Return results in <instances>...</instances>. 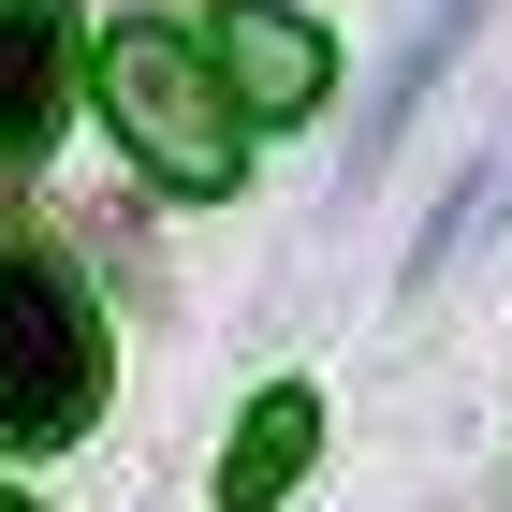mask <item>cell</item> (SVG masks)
<instances>
[{
  "instance_id": "6",
  "label": "cell",
  "mask_w": 512,
  "mask_h": 512,
  "mask_svg": "<svg viewBox=\"0 0 512 512\" xmlns=\"http://www.w3.org/2000/svg\"><path fill=\"white\" fill-rule=\"evenodd\" d=\"M0 512H30V498H0Z\"/></svg>"
},
{
  "instance_id": "4",
  "label": "cell",
  "mask_w": 512,
  "mask_h": 512,
  "mask_svg": "<svg viewBox=\"0 0 512 512\" xmlns=\"http://www.w3.org/2000/svg\"><path fill=\"white\" fill-rule=\"evenodd\" d=\"M59 103H74V0H0V161L59 147Z\"/></svg>"
},
{
  "instance_id": "1",
  "label": "cell",
  "mask_w": 512,
  "mask_h": 512,
  "mask_svg": "<svg viewBox=\"0 0 512 512\" xmlns=\"http://www.w3.org/2000/svg\"><path fill=\"white\" fill-rule=\"evenodd\" d=\"M103 410V322L44 249H0V439H74Z\"/></svg>"
},
{
  "instance_id": "5",
  "label": "cell",
  "mask_w": 512,
  "mask_h": 512,
  "mask_svg": "<svg viewBox=\"0 0 512 512\" xmlns=\"http://www.w3.org/2000/svg\"><path fill=\"white\" fill-rule=\"evenodd\" d=\"M308 439H322V395H293V381H278L264 410H249V425H235V454H220V498H235V512H264L278 483L308 469Z\"/></svg>"
},
{
  "instance_id": "3",
  "label": "cell",
  "mask_w": 512,
  "mask_h": 512,
  "mask_svg": "<svg viewBox=\"0 0 512 512\" xmlns=\"http://www.w3.org/2000/svg\"><path fill=\"white\" fill-rule=\"evenodd\" d=\"M205 59H220V88H235V118H308L322 74H337V44H322L293 0H220Z\"/></svg>"
},
{
  "instance_id": "2",
  "label": "cell",
  "mask_w": 512,
  "mask_h": 512,
  "mask_svg": "<svg viewBox=\"0 0 512 512\" xmlns=\"http://www.w3.org/2000/svg\"><path fill=\"white\" fill-rule=\"evenodd\" d=\"M103 103H118L132 161H147L161 191H235V103H220V59L176 44L161 15H132L103 44Z\"/></svg>"
}]
</instances>
